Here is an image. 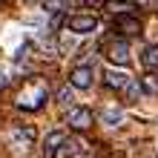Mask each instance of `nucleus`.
Returning <instances> with one entry per match:
<instances>
[{"label": "nucleus", "mask_w": 158, "mask_h": 158, "mask_svg": "<svg viewBox=\"0 0 158 158\" xmlns=\"http://www.w3.org/2000/svg\"><path fill=\"white\" fill-rule=\"evenodd\" d=\"M43 101H46V86H43V83H26V86L17 92L15 104L20 109H26V112H35V109L43 106Z\"/></svg>", "instance_id": "f257e3e1"}, {"label": "nucleus", "mask_w": 158, "mask_h": 158, "mask_svg": "<svg viewBox=\"0 0 158 158\" xmlns=\"http://www.w3.org/2000/svg\"><path fill=\"white\" fill-rule=\"evenodd\" d=\"M104 55H106L109 63H115V66H127V63H129V46H127V40L106 43L104 46Z\"/></svg>", "instance_id": "f03ea898"}, {"label": "nucleus", "mask_w": 158, "mask_h": 158, "mask_svg": "<svg viewBox=\"0 0 158 158\" xmlns=\"http://www.w3.org/2000/svg\"><path fill=\"white\" fill-rule=\"evenodd\" d=\"M92 121H95V115H92V109H86V106H75V109H69V115H66V124L72 129H78V132L89 129Z\"/></svg>", "instance_id": "7ed1b4c3"}, {"label": "nucleus", "mask_w": 158, "mask_h": 158, "mask_svg": "<svg viewBox=\"0 0 158 158\" xmlns=\"http://www.w3.org/2000/svg\"><path fill=\"white\" fill-rule=\"evenodd\" d=\"M95 26H98L95 15H72L66 20V29L75 35H89V32H95Z\"/></svg>", "instance_id": "20e7f679"}, {"label": "nucleus", "mask_w": 158, "mask_h": 158, "mask_svg": "<svg viewBox=\"0 0 158 158\" xmlns=\"http://www.w3.org/2000/svg\"><path fill=\"white\" fill-rule=\"evenodd\" d=\"M115 29L124 35V38H138V35H141V20H138L135 15H121L115 20Z\"/></svg>", "instance_id": "39448f33"}, {"label": "nucleus", "mask_w": 158, "mask_h": 158, "mask_svg": "<svg viewBox=\"0 0 158 158\" xmlns=\"http://www.w3.org/2000/svg\"><path fill=\"white\" fill-rule=\"evenodd\" d=\"M69 83L75 89H89L92 86V69L89 66H75L69 72Z\"/></svg>", "instance_id": "423d86ee"}, {"label": "nucleus", "mask_w": 158, "mask_h": 158, "mask_svg": "<svg viewBox=\"0 0 158 158\" xmlns=\"http://www.w3.org/2000/svg\"><path fill=\"white\" fill-rule=\"evenodd\" d=\"M104 6H106L109 15H118V17H121V15H135V12H138V3H132V0H106Z\"/></svg>", "instance_id": "0eeeda50"}, {"label": "nucleus", "mask_w": 158, "mask_h": 158, "mask_svg": "<svg viewBox=\"0 0 158 158\" xmlns=\"http://www.w3.org/2000/svg\"><path fill=\"white\" fill-rule=\"evenodd\" d=\"M35 138H38V129L35 127H15L12 129V141L15 144H20V147H29V144H35Z\"/></svg>", "instance_id": "6e6552de"}, {"label": "nucleus", "mask_w": 158, "mask_h": 158, "mask_svg": "<svg viewBox=\"0 0 158 158\" xmlns=\"http://www.w3.org/2000/svg\"><path fill=\"white\" fill-rule=\"evenodd\" d=\"M63 141H66L63 132H49V135H46V144H43V155L46 158H55V155L60 152V144Z\"/></svg>", "instance_id": "1a4fd4ad"}, {"label": "nucleus", "mask_w": 158, "mask_h": 158, "mask_svg": "<svg viewBox=\"0 0 158 158\" xmlns=\"http://www.w3.org/2000/svg\"><path fill=\"white\" fill-rule=\"evenodd\" d=\"M129 81H132V78H129L127 72H115V69H109L106 75H104V83H106L109 89H124Z\"/></svg>", "instance_id": "9d476101"}, {"label": "nucleus", "mask_w": 158, "mask_h": 158, "mask_svg": "<svg viewBox=\"0 0 158 158\" xmlns=\"http://www.w3.org/2000/svg\"><path fill=\"white\" fill-rule=\"evenodd\" d=\"M141 63H144V69H158V43L155 46H147L144 55H141Z\"/></svg>", "instance_id": "9b49d317"}, {"label": "nucleus", "mask_w": 158, "mask_h": 158, "mask_svg": "<svg viewBox=\"0 0 158 158\" xmlns=\"http://www.w3.org/2000/svg\"><path fill=\"white\" fill-rule=\"evenodd\" d=\"M78 152H83V144L78 141V138H66V141L60 144V155H66V158H75Z\"/></svg>", "instance_id": "f8f14e48"}, {"label": "nucleus", "mask_w": 158, "mask_h": 158, "mask_svg": "<svg viewBox=\"0 0 158 158\" xmlns=\"http://www.w3.org/2000/svg\"><path fill=\"white\" fill-rule=\"evenodd\" d=\"M72 3L69 0H43V9L46 12H52V15H60V12H66Z\"/></svg>", "instance_id": "ddd939ff"}, {"label": "nucleus", "mask_w": 158, "mask_h": 158, "mask_svg": "<svg viewBox=\"0 0 158 158\" xmlns=\"http://www.w3.org/2000/svg\"><path fill=\"white\" fill-rule=\"evenodd\" d=\"M138 92H141V86H138L135 81H129L127 86L121 89V95H124V101H127V104H135V101H138Z\"/></svg>", "instance_id": "4468645a"}, {"label": "nucleus", "mask_w": 158, "mask_h": 158, "mask_svg": "<svg viewBox=\"0 0 158 158\" xmlns=\"http://www.w3.org/2000/svg\"><path fill=\"white\" fill-rule=\"evenodd\" d=\"M101 118H104V124L118 127L121 121H124V112H121V109H104V112H101Z\"/></svg>", "instance_id": "2eb2a0df"}, {"label": "nucleus", "mask_w": 158, "mask_h": 158, "mask_svg": "<svg viewBox=\"0 0 158 158\" xmlns=\"http://www.w3.org/2000/svg\"><path fill=\"white\" fill-rule=\"evenodd\" d=\"M138 86H141L144 92H150V95H155V92H158V78H155V75H150V72H147V75L141 78V83H138Z\"/></svg>", "instance_id": "dca6fc26"}, {"label": "nucleus", "mask_w": 158, "mask_h": 158, "mask_svg": "<svg viewBox=\"0 0 158 158\" xmlns=\"http://www.w3.org/2000/svg\"><path fill=\"white\" fill-rule=\"evenodd\" d=\"M69 101H72V89H69V86H60V89H58V104L66 106Z\"/></svg>", "instance_id": "f3484780"}, {"label": "nucleus", "mask_w": 158, "mask_h": 158, "mask_svg": "<svg viewBox=\"0 0 158 158\" xmlns=\"http://www.w3.org/2000/svg\"><path fill=\"white\" fill-rule=\"evenodd\" d=\"M3 83H6V75H3V72H0V89H3Z\"/></svg>", "instance_id": "a211bd4d"}]
</instances>
